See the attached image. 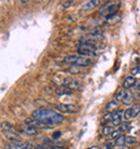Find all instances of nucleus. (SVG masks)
<instances>
[{"mask_svg":"<svg viewBox=\"0 0 140 149\" xmlns=\"http://www.w3.org/2000/svg\"><path fill=\"white\" fill-rule=\"evenodd\" d=\"M31 118L46 123L51 127V129L60 124L65 120V117L63 115L51 109H36L31 113Z\"/></svg>","mask_w":140,"mask_h":149,"instance_id":"f257e3e1","label":"nucleus"},{"mask_svg":"<svg viewBox=\"0 0 140 149\" xmlns=\"http://www.w3.org/2000/svg\"><path fill=\"white\" fill-rule=\"evenodd\" d=\"M0 129L2 131V134L4 135V137L7 138L9 142L15 143L21 141V136H19V130L12 125L11 123L9 122H2L0 124Z\"/></svg>","mask_w":140,"mask_h":149,"instance_id":"f03ea898","label":"nucleus"},{"mask_svg":"<svg viewBox=\"0 0 140 149\" xmlns=\"http://www.w3.org/2000/svg\"><path fill=\"white\" fill-rule=\"evenodd\" d=\"M64 63L70 64V65H77V66H82L86 67L92 64V60L89 57H83V56L78 55H68L64 58Z\"/></svg>","mask_w":140,"mask_h":149,"instance_id":"7ed1b4c3","label":"nucleus"},{"mask_svg":"<svg viewBox=\"0 0 140 149\" xmlns=\"http://www.w3.org/2000/svg\"><path fill=\"white\" fill-rule=\"evenodd\" d=\"M17 130H19V133L25 134V135H28V136H37V135H39V133H40L39 129H37V127H33V125L27 124V123L21 124Z\"/></svg>","mask_w":140,"mask_h":149,"instance_id":"20e7f679","label":"nucleus"},{"mask_svg":"<svg viewBox=\"0 0 140 149\" xmlns=\"http://www.w3.org/2000/svg\"><path fill=\"white\" fill-rule=\"evenodd\" d=\"M119 6L115 3L114 1H109L107 3H105L103 7L100 8V14L110 16V15L115 14V12L118 10Z\"/></svg>","mask_w":140,"mask_h":149,"instance_id":"39448f33","label":"nucleus"},{"mask_svg":"<svg viewBox=\"0 0 140 149\" xmlns=\"http://www.w3.org/2000/svg\"><path fill=\"white\" fill-rule=\"evenodd\" d=\"M33 145L29 142H25V141H19L15 143H10L4 146V149H33Z\"/></svg>","mask_w":140,"mask_h":149,"instance_id":"423d86ee","label":"nucleus"},{"mask_svg":"<svg viewBox=\"0 0 140 149\" xmlns=\"http://www.w3.org/2000/svg\"><path fill=\"white\" fill-rule=\"evenodd\" d=\"M56 109L62 113H76L79 111V107L74 104H58Z\"/></svg>","mask_w":140,"mask_h":149,"instance_id":"0eeeda50","label":"nucleus"},{"mask_svg":"<svg viewBox=\"0 0 140 149\" xmlns=\"http://www.w3.org/2000/svg\"><path fill=\"white\" fill-rule=\"evenodd\" d=\"M101 1L99 0H91V1H86L82 4V11H91L96 7H98Z\"/></svg>","mask_w":140,"mask_h":149,"instance_id":"6e6552de","label":"nucleus"},{"mask_svg":"<svg viewBox=\"0 0 140 149\" xmlns=\"http://www.w3.org/2000/svg\"><path fill=\"white\" fill-rule=\"evenodd\" d=\"M77 53L80 56H83V57H89V56H95V52L94 50L89 48H84V47H81L77 50Z\"/></svg>","mask_w":140,"mask_h":149,"instance_id":"1a4fd4ad","label":"nucleus"},{"mask_svg":"<svg viewBox=\"0 0 140 149\" xmlns=\"http://www.w3.org/2000/svg\"><path fill=\"white\" fill-rule=\"evenodd\" d=\"M67 71L71 74H84L85 72V68L82 67V66H77V65H71Z\"/></svg>","mask_w":140,"mask_h":149,"instance_id":"9d476101","label":"nucleus"},{"mask_svg":"<svg viewBox=\"0 0 140 149\" xmlns=\"http://www.w3.org/2000/svg\"><path fill=\"white\" fill-rule=\"evenodd\" d=\"M122 118H123V116H122L121 111H114L112 112V119H111V123L116 127V125H120L122 122Z\"/></svg>","mask_w":140,"mask_h":149,"instance_id":"9b49d317","label":"nucleus"},{"mask_svg":"<svg viewBox=\"0 0 140 149\" xmlns=\"http://www.w3.org/2000/svg\"><path fill=\"white\" fill-rule=\"evenodd\" d=\"M136 82H137V80L135 79V77L129 76V77H127V78L124 80V82H123V88L126 90H128V89H130V88L135 86Z\"/></svg>","mask_w":140,"mask_h":149,"instance_id":"f8f14e48","label":"nucleus"},{"mask_svg":"<svg viewBox=\"0 0 140 149\" xmlns=\"http://www.w3.org/2000/svg\"><path fill=\"white\" fill-rule=\"evenodd\" d=\"M133 101H134L133 94L130 93L129 91H125L124 96H123V100H122V103L124 105H126V106H128V105H130L133 103Z\"/></svg>","mask_w":140,"mask_h":149,"instance_id":"ddd939ff","label":"nucleus"},{"mask_svg":"<svg viewBox=\"0 0 140 149\" xmlns=\"http://www.w3.org/2000/svg\"><path fill=\"white\" fill-rule=\"evenodd\" d=\"M116 109H118V103H116V102H114V101L109 102V103L106 105V110H107V111H109L110 113L116 111Z\"/></svg>","mask_w":140,"mask_h":149,"instance_id":"4468645a","label":"nucleus"},{"mask_svg":"<svg viewBox=\"0 0 140 149\" xmlns=\"http://www.w3.org/2000/svg\"><path fill=\"white\" fill-rule=\"evenodd\" d=\"M120 19H121V16L116 13L113 15H110V16H107V22L109 24H116V23L120 22Z\"/></svg>","mask_w":140,"mask_h":149,"instance_id":"2eb2a0df","label":"nucleus"},{"mask_svg":"<svg viewBox=\"0 0 140 149\" xmlns=\"http://www.w3.org/2000/svg\"><path fill=\"white\" fill-rule=\"evenodd\" d=\"M36 149H64L60 146H54L50 144H43V145H38Z\"/></svg>","mask_w":140,"mask_h":149,"instance_id":"dca6fc26","label":"nucleus"},{"mask_svg":"<svg viewBox=\"0 0 140 149\" xmlns=\"http://www.w3.org/2000/svg\"><path fill=\"white\" fill-rule=\"evenodd\" d=\"M125 139H126V136L125 135L122 134L121 136H119L116 139H115V146H118V147H123V146L125 145Z\"/></svg>","mask_w":140,"mask_h":149,"instance_id":"f3484780","label":"nucleus"},{"mask_svg":"<svg viewBox=\"0 0 140 149\" xmlns=\"http://www.w3.org/2000/svg\"><path fill=\"white\" fill-rule=\"evenodd\" d=\"M113 127H110V125H106V127H103V136H111L112 132H113Z\"/></svg>","mask_w":140,"mask_h":149,"instance_id":"a211bd4d","label":"nucleus"},{"mask_svg":"<svg viewBox=\"0 0 140 149\" xmlns=\"http://www.w3.org/2000/svg\"><path fill=\"white\" fill-rule=\"evenodd\" d=\"M124 93H125V91L124 90H120L119 92H116V94L114 95V102H122L123 100V96H124Z\"/></svg>","mask_w":140,"mask_h":149,"instance_id":"6ab92c4d","label":"nucleus"},{"mask_svg":"<svg viewBox=\"0 0 140 149\" xmlns=\"http://www.w3.org/2000/svg\"><path fill=\"white\" fill-rule=\"evenodd\" d=\"M130 108H132V112H133V118L137 117L140 113V104H135Z\"/></svg>","mask_w":140,"mask_h":149,"instance_id":"aec40b11","label":"nucleus"},{"mask_svg":"<svg viewBox=\"0 0 140 149\" xmlns=\"http://www.w3.org/2000/svg\"><path fill=\"white\" fill-rule=\"evenodd\" d=\"M136 143H137L136 137H134V136H126L125 144H127V145H134Z\"/></svg>","mask_w":140,"mask_h":149,"instance_id":"412c9836","label":"nucleus"},{"mask_svg":"<svg viewBox=\"0 0 140 149\" xmlns=\"http://www.w3.org/2000/svg\"><path fill=\"white\" fill-rule=\"evenodd\" d=\"M124 119H126V120H129V119H132L133 118V112H132V108H127L124 111Z\"/></svg>","mask_w":140,"mask_h":149,"instance_id":"4be33fe9","label":"nucleus"},{"mask_svg":"<svg viewBox=\"0 0 140 149\" xmlns=\"http://www.w3.org/2000/svg\"><path fill=\"white\" fill-rule=\"evenodd\" d=\"M119 130L121 131V132H125V131L129 130V123H121L120 124V129Z\"/></svg>","mask_w":140,"mask_h":149,"instance_id":"5701e85b","label":"nucleus"},{"mask_svg":"<svg viewBox=\"0 0 140 149\" xmlns=\"http://www.w3.org/2000/svg\"><path fill=\"white\" fill-rule=\"evenodd\" d=\"M122 135V132L120 130H115V131H113V132H112V134H111V137L112 138H115V139H116V138L119 137V136H121Z\"/></svg>","mask_w":140,"mask_h":149,"instance_id":"b1692460","label":"nucleus"},{"mask_svg":"<svg viewBox=\"0 0 140 149\" xmlns=\"http://www.w3.org/2000/svg\"><path fill=\"white\" fill-rule=\"evenodd\" d=\"M130 72H132V74L133 76H135V74H138L140 72V66H137V67H134L132 70H130Z\"/></svg>","mask_w":140,"mask_h":149,"instance_id":"393cba45","label":"nucleus"},{"mask_svg":"<svg viewBox=\"0 0 140 149\" xmlns=\"http://www.w3.org/2000/svg\"><path fill=\"white\" fill-rule=\"evenodd\" d=\"M72 3H73V1H64L63 2V7L64 8H69V7H71L72 6Z\"/></svg>","mask_w":140,"mask_h":149,"instance_id":"a878e982","label":"nucleus"},{"mask_svg":"<svg viewBox=\"0 0 140 149\" xmlns=\"http://www.w3.org/2000/svg\"><path fill=\"white\" fill-rule=\"evenodd\" d=\"M111 119H112V113H107L103 117V120L105 121H108V122H111Z\"/></svg>","mask_w":140,"mask_h":149,"instance_id":"bb28decb","label":"nucleus"},{"mask_svg":"<svg viewBox=\"0 0 140 149\" xmlns=\"http://www.w3.org/2000/svg\"><path fill=\"white\" fill-rule=\"evenodd\" d=\"M135 89H136L137 91H140V80H138V81L136 82V84H135Z\"/></svg>","mask_w":140,"mask_h":149,"instance_id":"cd10ccee","label":"nucleus"},{"mask_svg":"<svg viewBox=\"0 0 140 149\" xmlns=\"http://www.w3.org/2000/svg\"><path fill=\"white\" fill-rule=\"evenodd\" d=\"M60 135H62V133H60V132H55V133L53 134V138H55V139H56V138H58Z\"/></svg>","mask_w":140,"mask_h":149,"instance_id":"c85d7f7f","label":"nucleus"},{"mask_svg":"<svg viewBox=\"0 0 140 149\" xmlns=\"http://www.w3.org/2000/svg\"><path fill=\"white\" fill-rule=\"evenodd\" d=\"M87 149H100L98 146H92V147H89V148H87Z\"/></svg>","mask_w":140,"mask_h":149,"instance_id":"c756f323","label":"nucleus"},{"mask_svg":"<svg viewBox=\"0 0 140 149\" xmlns=\"http://www.w3.org/2000/svg\"><path fill=\"white\" fill-rule=\"evenodd\" d=\"M29 1H21V3H28Z\"/></svg>","mask_w":140,"mask_h":149,"instance_id":"7c9ffc66","label":"nucleus"},{"mask_svg":"<svg viewBox=\"0 0 140 149\" xmlns=\"http://www.w3.org/2000/svg\"><path fill=\"white\" fill-rule=\"evenodd\" d=\"M123 149H129V148H128V147H124Z\"/></svg>","mask_w":140,"mask_h":149,"instance_id":"2f4dec72","label":"nucleus"}]
</instances>
